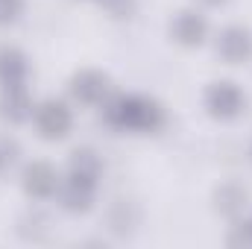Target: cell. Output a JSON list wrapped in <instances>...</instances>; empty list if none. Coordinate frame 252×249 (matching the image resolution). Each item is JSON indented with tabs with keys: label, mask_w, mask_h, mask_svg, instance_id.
<instances>
[{
	"label": "cell",
	"mask_w": 252,
	"mask_h": 249,
	"mask_svg": "<svg viewBox=\"0 0 252 249\" xmlns=\"http://www.w3.org/2000/svg\"><path fill=\"white\" fill-rule=\"evenodd\" d=\"M170 35H173L179 44H185V47H196V44L205 41V35H208V24H205V18H202L199 12L185 9V12H179V15L173 18V24H170Z\"/></svg>",
	"instance_id": "cell-9"
},
{
	"label": "cell",
	"mask_w": 252,
	"mask_h": 249,
	"mask_svg": "<svg viewBox=\"0 0 252 249\" xmlns=\"http://www.w3.org/2000/svg\"><path fill=\"white\" fill-rule=\"evenodd\" d=\"M214 199H217V211H220V214L235 217V214H241L244 205H247V190L241 185H235V182H226V185L217 187Z\"/></svg>",
	"instance_id": "cell-12"
},
{
	"label": "cell",
	"mask_w": 252,
	"mask_h": 249,
	"mask_svg": "<svg viewBox=\"0 0 252 249\" xmlns=\"http://www.w3.org/2000/svg\"><path fill=\"white\" fill-rule=\"evenodd\" d=\"M118 18H126V15H132V9H135V0H103Z\"/></svg>",
	"instance_id": "cell-15"
},
{
	"label": "cell",
	"mask_w": 252,
	"mask_h": 249,
	"mask_svg": "<svg viewBox=\"0 0 252 249\" xmlns=\"http://www.w3.org/2000/svg\"><path fill=\"white\" fill-rule=\"evenodd\" d=\"M217 53L229 64H241L252 56V32L244 27H226L217 35Z\"/></svg>",
	"instance_id": "cell-7"
},
{
	"label": "cell",
	"mask_w": 252,
	"mask_h": 249,
	"mask_svg": "<svg viewBox=\"0 0 252 249\" xmlns=\"http://www.w3.org/2000/svg\"><path fill=\"white\" fill-rule=\"evenodd\" d=\"M67 173H76V176H85V179H100L103 173V161L100 156L91 150V147H79L73 156H70V164H67Z\"/></svg>",
	"instance_id": "cell-11"
},
{
	"label": "cell",
	"mask_w": 252,
	"mask_h": 249,
	"mask_svg": "<svg viewBox=\"0 0 252 249\" xmlns=\"http://www.w3.org/2000/svg\"><path fill=\"white\" fill-rule=\"evenodd\" d=\"M32 118H35L38 132H41L44 138H50V141L64 138V135L70 132V126H73V115H70V109H67L64 103H59V100H47V103H41V106L32 112Z\"/></svg>",
	"instance_id": "cell-3"
},
{
	"label": "cell",
	"mask_w": 252,
	"mask_h": 249,
	"mask_svg": "<svg viewBox=\"0 0 252 249\" xmlns=\"http://www.w3.org/2000/svg\"><path fill=\"white\" fill-rule=\"evenodd\" d=\"M106 121L124 132H156L164 124V109L150 97L124 94L106 106Z\"/></svg>",
	"instance_id": "cell-1"
},
{
	"label": "cell",
	"mask_w": 252,
	"mask_h": 249,
	"mask_svg": "<svg viewBox=\"0 0 252 249\" xmlns=\"http://www.w3.org/2000/svg\"><path fill=\"white\" fill-rule=\"evenodd\" d=\"M94 193H97V182L94 179H85V176H76V173H67V179H62L59 185V199L67 211H88L91 202H94Z\"/></svg>",
	"instance_id": "cell-5"
},
{
	"label": "cell",
	"mask_w": 252,
	"mask_h": 249,
	"mask_svg": "<svg viewBox=\"0 0 252 249\" xmlns=\"http://www.w3.org/2000/svg\"><path fill=\"white\" fill-rule=\"evenodd\" d=\"M202 3H205V6H223L226 0H202Z\"/></svg>",
	"instance_id": "cell-16"
},
{
	"label": "cell",
	"mask_w": 252,
	"mask_h": 249,
	"mask_svg": "<svg viewBox=\"0 0 252 249\" xmlns=\"http://www.w3.org/2000/svg\"><path fill=\"white\" fill-rule=\"evenodd\" d=\"M27 56L18 47H3L0 50V85H24L27 82Z\"/></svg>",
	"instance_id": "cell-10"
},
{
	"label": "cell",
	"mask_w": 252,
	"mask_h": 249,
	"mask_svg": "<svg viewBox=\"0 0 252 249\" xmlns=\"http://www.w3.org/2000/svg\"><path fill=\"white\" fill-rule=\"evenodd\" d=\"M244 106H247V97L235 82H214L205 88V109L211 118L232 121L244 112Z\"/></svg>",
	"instance_id": "cell-2"
},
{
	"label": "cell",
	"mask_w": 252,
	"mask_h": 249,
	"mask_svg": "<svg viewBox=\"0 0 252 249\" xmlns=\"http://www.w3.org/2000/svg\"><path fill=\"white\" fill-rule=\"evenodd\" d=\"M21 9H24V0H0V24L18 21Z\"/></svg>",
	"instance_id": "cell-13"
},
{
	"label": "cell",
	"mask_w": 252,
	"mask_h": 249,
	"mask_svg": "<svg viewBox=\"0 0 252 249\" xmlns=\"http://www.w3.org/2000/svg\"><path fill=\"white\" fill-rule=\"evenodd\" d=\"M32 100H30V91L27 85H6L3 94H0V118L9 121V124H24L32 118Z\"/></svg>",
	"instance_id": "cell-8"
},
{
	"label": "cell",
	"mask_w": 252,
	"mask_h": 249,
	"mask_svg": "<svg viewBox=\"0 0 252 249\" xmlns=\"http://www.w3.org/2000/svg\"><path fill=\"white\" fill-rule=\"evenodd\" d=\"M59 185H62V179H59V173H56L47 161H32V164H27V170H24V190H27L30 196H35V199H50V196L59 193Z\"/></svg>",
	"instance_id": "cell-4"
},
{
	"label": "cell",
	"mask_w": 252,
	"mask_h": 249,
	"mask_svg": "<svg viewBox=\"0 0 252 249\" xmlns=\"http://www.w3.org/2000/svg\"><path fill=\"white\" fill-rule=\"evenodd\" d=\"M70 94L82 106H100L109 94V76L100 70H79L70 79Z\"/></svg>",
	"instance_id": "cell-6"
},
{
	"label": "cell",
	"mask_w": 252,
	"mask_h": 249,
	"mask_svg": "<svg viewBox=\"0 0 252 249\" xmlns=\"http://www.w3.org/2000/svg\"><path fill=\"white\" fill-rule=\"evenodd\" d=\"M229 244H232V247H252V223L235 226V232H232Z\"/></svg>",
	"instance_id": "cell-14"
}]
</instances>
